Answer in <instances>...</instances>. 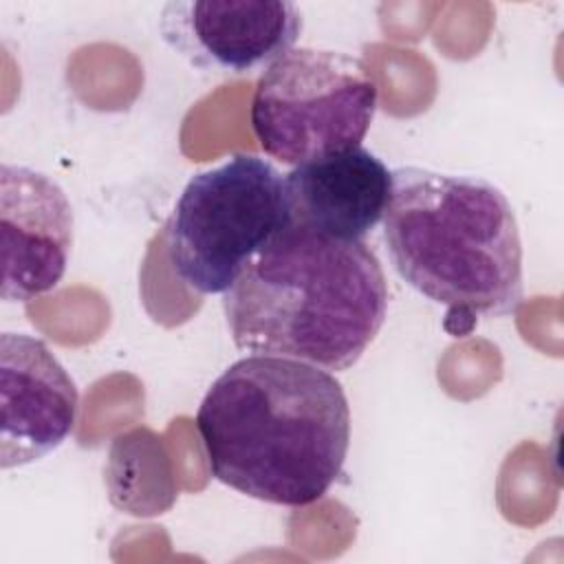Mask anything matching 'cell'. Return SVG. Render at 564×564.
Wrapping results in <instances>:
<instances>
[{
  "instance_id": "obj_1",
  "label": "cell",
  "mask_w": 564,
  "mask_h": 564,
  "mask_svg": "<svg viewBox=\"0 0 564 564\" xmlns=\"http://www.w3.org/2000/svg\"><path fill=\"white\" fill-rule=\"evenodd\" d=\"M196 430L216 480L262 502L306 507L341 474L350 408L319 366L249 355L209 386Z\"/></svg>"
},
{
  "instance_id": "obj_2",
  "label": "cell",
  "mask_w": 564,
  "mask_h": 564,
  "mask_svg": "<svg viewBox=\"0 0 564 564\" xmlns=\"http://www.w3.org/2000/svg\"><path fill=\"white\" fill-rule=\"evenodd\" d=\"M223 311L240 350L341 372L379 335L388 282L364 240L289 225L223 293Z\"/></svg>"
},
{
  "instance_id": "obj_3",
  "label": "cell",
  "mask_w": 564,
  "mask_h": 564,
  "mask_svg": "<svg viewBox=\"0 0 564 564\" xmlns=\"http://www.w3.org/2000/svg\"><path fill=\"white\" fill-rule=\"evenodd\" d=\"M383 238L397 273L465 315L502 317L522 302V240L494 183L427 167L392 170Z\"/></svg>"
},
{
  "instance_id": "obj_4",
  "label": "cell",
  "mask_w": 564,
  "mask_h": 564,
  "mask_svg": "<svg viewBox=\"0 0 564 564\" xmlns=\"http://www.w3.org/2000/svg\"><path fill=\"white\" fill-rule=\"evenodd\" d=\"M289 225L284 176L267 159L236 154L187 181L167 225V258L189 289L225 293Z\"/></svg>"
},
{
  "instance_id": "obj_5",
  "label": "cell",
  "mask_w": 564,
  "mask_h": 564,
  "mask_svg": "<svg viewBox=\"0 0 564 564\" xmlns=\"http://www.w3.org/2000/svg\"><path fill=\"white\" fill-rule=\"evenodd\" d=\"M377 101L379 88L361 59L300 46L260 75L249 119L260 148L297 167L359 148Z\"/></svg>"
},
{
  "instance_id": "obj_6",
  "label": "cell",
  "mask_w": 564,
  "mask_h": 564,
  "mask_svg": "<svg viewBox=\"0 0 564 564\" xmlns=\"http://www.w3.org/2000/svg\"><path fill=\"white\" fill-rule=\"evenodd\" d=\"M163 40L192 64L229 75L269 68L302 33L289 0H187L161 11Z\"/></svg>"
},
{
  "instance_id": "obj_7",
  "label": "cell",
  "mask_w": 564,
  "mask_h": 564,
  "mask_svg": "<svg viewBox=\"0 0 564 564\" xmlns=\"http://www.w3.org/2000/svg\"><path fill=\"white\" fill-rule=\"evenodd\" d=\"M0 386L2 469L44 458L73 432L79 392L42 339L24 333H2Z\"/></svg>"
},
{
  "instance_id": "obj_8",
  "label": "cell",
  "mask_w": 564,
  "mask_h": 564,
  "mask_svg": "<svg viewBox=\"0 0 564 564\" xmlns=\"http://www.w3.org/2000/svg\"><path fill=\"white\" fill-rule=\"evenodd\" d=\"M2 300L29 302L64 278L73 247V207L46 174L0 167Z\"/></svg>"
},
{
  "instance_id": "obj_9",
  "label": "cell",
  "mask_w": 564,
  "mask_h": 564,
  "mask_svg": "<svg viewBox=\"0 0 564 564\" xmlns=\"http://www.w3.org/2000/svg\"><path fill=\"white\" fill-rule=\"evenodd\" d=\"M291 225L337 240H364L392 194V170L366 148L315 159L284 176Z\"/></svg>"
}]
</instances>
